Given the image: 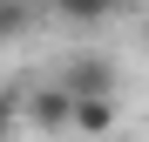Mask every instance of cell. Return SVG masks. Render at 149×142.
Segmentation results:
<instances>
[{
	"label": "cell",
	"instance_id": "obj_2",
	"mask_svg": "<svg viewBox=\"0 0 149 142\" xmlns=\"http://www.w3.org/2000/svg\"><path fill=\"white\" fill-rule=\"evenodd\" d=\"M61 81H68V95H115V61L95 54V47H81V54H68Z\"/></svg>",
	"mask_w": 149,
	"mask_h": 142
},
{
	"label": "cell",
	"instance_id": "obj_5",
	"mask_svg": "<svg viewBox=\"0 0 149 142\" xmlns=\"http://www.w3.org/2000/svg\"><path fill=\"white\" fill-rule=\"evenodd\" d=\"M47 7H54L61 20H102V14L122 7V0H47Z\"/></svg>",
	"mask_w": 149,
	"mask_h": 142
},
{
	"label": "cell",
	"instance_id": "obj_3",
	"mask_svg": "<svg viewBox=\"0 0 149 142\" xmlns=\"http://www.w3.org/2000/svg\"><path fill=\"white\" fill-rule=\"evenodd\" d=\"M109 129H115V95H74V135L102 142Z\"/></svg>",
	"mask_w": 149,
	"mask_h": 142
},
{
	"label": "cell",
	"instance_id": "obj_4",
	"mask_svg": "<svg viewBox=\"0 0 149 142\" xmlns=\"http://www.w3.org/2000/svg\"><path fill=\"white\" fill-rule=\"evenodd\" d=\"M34 20H41V0H0V47H7V41H20Z\"/></svg>",
	"mask_w": 149,
	"mask_h": 142
},
{
	"label": "cell",
	"instance_id": "obj_6",
	"mask_svg": "<svg viewBox=\"0 0 149 142\" xmlns=\"http://www.w3.org/2000/svg\"><path fill=\"white\" fill-rule=\"evenodd\" d=\"M14 122H20V95H0V142L14 135Z\"/></svg>",
	"mask_w": 149,
	"mask_h": 142
},
{
	"label": "cell",
	"instance_id": "obj_1",
	"mask_svg": "<svg viewBox=\"0 0 149 142\" xmlns=\"http://www.w3.org/2000/svg\"><path fill=\"white\" fill-rule=\"evenodd\" d=\"M20 115L41 129V135H68L74 129V95H68V81L54 75V81H34L27 95H20Z\"/></svg>",
	"mask_w": 149,
	"mask_h": 142
}]
</instances>
